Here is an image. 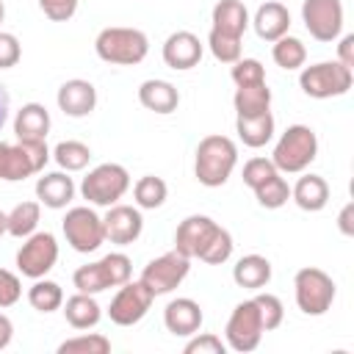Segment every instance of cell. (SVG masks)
Instances as JSON below:
<instances>
[{"label":"cell","mask_w":354,"mask_h":354,"mask_svg":"<svg viewBox=\"0 0 354 354\" xmlns=\"http://www.w3.org/2000/svg\"><path fill=\"white\" fill-rule=\"evenodd\" d=\"M238 163V147L232 138L213 133L205 136L196 147V158H194V174L202 185L207 188H218L230 180L232 169Z\"/></svg>","instance_id":"1"},{"label":"cell","mask_w":354,"mask_h":354,"mask_svg":"<svg viewBox=\"0 0 354 354\" xmlns=\"http://www.w3.org/2000/svg\"><path fill=\"white\" fill-rule=\"evenodd\" d=\"M94 50L105 64H119V66H136L147 58L149 53V39L138 28H124V25H111L102 28L94 39Z\"/></svg>","instance_id":"2"},{"label":"cell","mask_w":354,"mask_h":354,"mask_svg":"<svg viewBox=\"0 0 354 354\" xmlns=\"http://www.w3.org/2000/svg\"><path fill=\"white\" fill-rule=\"evenodd\" d=\"M318 155V136L313 127L307 124H290L279 141L274 144V152H271V163L277 166V171H285V174H299L304 171Z\"/></svg>","instance_id":"3"},{"label":"cell","mask_w":354,"mask_h":354,"mask_svg":"<svg viewBox=\"0 0 354 354\" xmlns=\"http://www.w3.org/2000/svg\"><path fill=\"white\" fill-rule=\"evenodd\" d=\"M47 160H50L47 141H17V144L0 141V180L6 183H19L30 174L44 171Z\"/></svg>","instance_id":"4"},{"label":"cell","mask_w":354,"mask_h":354,"mask_svg":"<svg viewBox=\"0 0 354 354\" xmlns=\"http://www.w3.org/2000/svg\"><path fill=\"white\" fill-rule=\"evenodd\" d=\"M293 293H296V304L304 315H324L332 307L337 288L326 271H321L315 266H304L293 277Z\"/></svg>","instance_id":"5"},{"label":"cell","mask_w":354,"mask_h":354,"mask_svg":"<svg viewBox=\"0 0 354 354\" xmlns=\"http://www.w3.org/2000/svg\"><path fill=\"white\" fill-rule=\"evenodd\" d=\"M351 83H354V69L343 66L340 61H321V64L304 66L299 75L301 91L313 100L340 97L351 88Z\"/></svg>","instance_id":"6"},{"label":"cell","mask_w":354,"mask_h":354,"mask_svg":"<svg viewBox=\"0 0 354 354\" xmlns=\"http://www.w3.org/2000/svg\"><path fill=\"white\" fill-rule=\"evenodd\" d=\"M127 188H130V174L119 163H100L80 183L83 199L91 205H100V207L116 205L127 194Z\"/></svg>","instance_id":"7"},{"label":"cell","mask_w":354,"mask_h":354,"mask_svg":"<svg viewBox=\"0 0 354 354\" xmlns=\"http://www.w3.org/2000/svg\"><path fill=\"white\" fill-rule=\"evenodd\" d=\"M263 332L266 329H263L257 304H254V299H246V301L235 304V310L230 313L227 326H224V343H227V348H232L238 354H249L260 346Z\"/></svg>","instance_id":"8"},{"label":"cell","mask_w":354,"mask_h":354,"mask_svg":"<svg viewBox=\"0 0 354 354\" xmlns=\"http://www.w3.org/2000/svg\"><path fill=\"white\" fill-rule=\"evenodd\" d=\"M64 238L66 243L80 252V254H88V252H97L102 243H105V232H102V218L88 207V205H77V207H69L64 221Z\"/></svg>","instance_id":"9"},{"label":"cell","mask_w":354,"mask_h":354,"mask_svg":"<svg viewBox=\"0 0 354 354\" xmlns=\"http://www.w3.org/2000/svg\"><path fill=\"white\" fill-rule=\"evenodd\" d=\"M191 271V257L180 254L177 249L149 260L141 271V282L147 285V290L152 296H163V293H171Z\"/></svg>","instance_id":"10"},{"label":"cell","mask_w":354,"mask_h":354,"mask_svg":"<svg viewBox=\"0 0 354 354\" xmlns=\"http://www.w3.org/2000/svg\"><path fill=\"white\" fill-rule=\"evenodd\" d=\"M58 260V241L53 232H33L17 252V268L28 279L47 277Z\"/></svg>","instance_id":"11"},{"label":"cell","mask_w":354,"mask_h":354,"mask_svg":"<svg viewBox=\"0 0 354 354\" xmlns=\"http://www.w3.org/2000/svg\"><path fill=\"white\" fill-rule=\"evenodd\" d=\"M301 22L315 41H335L343 30V3L340 0H304Z\"/></svg>","instance_id":"12"},{"label":"cell","mask_w":354,"mask_h":354,"mask_svg":"<svg viewBox=\"0 0 354 354\" xmlns=\"http://www.w3.org/2000/svg\"><path fill=\"white\" fill-rule=\"evenodd\" d=\"M152 299H155V296L147 290V285H144L141 279H136V282L127 279L124 285H119L116 296L111 299L108 318H111L116 326H133V324H138V321L149 313Z\"/></svg>","instance_id":"13"},{"label":"cell","mask_w":354,"mask_h":354,"mask_svg":"<svg viewBox=\"0 0 354 354\" xmlns=\"http://www.w3.org/2000/svg\"><path fill=\"white\" fill-rule=\"evenodd\" d=\"M102 232H105V241L116 243V246H130L141 238L144 232V218H141V210L133 207V205H111L108 213L102 216Z\"/></svg>","instance_id":"14"},{"label":"cell","mask_w":354,"mask_h":354,"mask_svg":"<svg viewBox=\"0 0 354 354\" xmlns=\"http://www.w3.org/2000/svg\"><path fill=\"white\" fill-rule=\"evenodd\" d=\"M218 224L210 216H188L180 221L177 232H174V249L185 257H202V252L207 249V243L213 241Z\"/></svg>","instance_id":"15"},{"label":"cell","mask_w":354,"mask_h":354,"mask_svg":"<svg viewBox=\"0 0 354 354\" xmlns=\"http://www.w3.org/2000/svg\"><path fill=\"white\" fill-rule=\"evenodd\" d=\"M202 53H205V44L191 30H174L163 41V64L169 69H177V72L194 69L202 61Z\"/></svg>","instance_id":"16"},{"label":"cell","mask_w":354,"mask_h":354,"mask_svg":"<svg viewBox=\"0 0 354 354\" xmlns=\"http://www.w3.org/2000/svg\"><path fill=\"white\" fill-rule=\"evenodd\" d=\"M55 100H58V108L66 116L83 119V116H88L97 108V88L88 80H83V77H72V80L61 83Z\"/></svg>","instance_id":"17"},{"label":"cell","mask_w":354,"mask_h":354,"mask_svg":"<svg viewBox=\"0 0 354 354\" xmlns=\"http://www.w3.org/2000/svg\"><path fill=\"white\" fill-rule=\"evenodd\" d=\"M205 315H202V307L188 299V296H180V299H171L163 310V324L166 329L174 335V337H191L199 332Z\"/></svg>","instance_id":"18"},{"label":"cell","mask_w":354,"mask_h":354,"mask_svg":"<svg viewBox=\"0 0 354 354\" xmlns=\"http://www.w3.org/2000/svg\"><path fill=\"white\" fill-rule=\"evenodd\" d=\"M36 199L50 210H61L75 199V180L69 171H47L36 180Z\"/></svg>","instance_id":"19"},{"label":"cell","mask_w":354,"mask_h":354,"mask_svg":"<svg viewBox=\"0 0 354 354\" xmlns=\"http://www.w3.org/2000/svg\"><path fill=\"white\" fill-rule=\"evenodd\" d=\"M50 133V111L41 102H25L14 116L17 141H47Z\"/></svg>","instance_id":"20"},{"label":"cell","mask_w":354,"mask_h":354,"mask_svg":"<svg viewBox=\"0 0 354 354\" xmlns=\"http://www.w3.org/2000/svg\"><path fill=\"white\" fill-rule=\"evenodd\" d=\"M249 22L254 25V33L263 41H277L290 30V11L282 3L268 0L254 11V19H249Z\"/></svg>","instance_id":"21"},{"label":"cell","mask_w":354,"mask_h":354,"mask_svg":"<svg viewBox=\"0 0 354 354\" xmlns=\"http://www.w3.org/2000/svg\"><path fill=\"white\" fill-rule=\"evenodd\" d=\"M138 102L152 113H171L180 105V91L169 80H144L138 86Z\"/></svg>","instance_id":"22"},{"label":"cell","mask_w":354,"mask_h":354,"mask_svg":"<svg viewBox=\"0 0 354 354\" xmlns=\"http://www.w3.org/2000/svg\"><path fill=\"white\" fill-rule=\"evenodd\" d=\"M290 199L307 210V213H318L326 207L329 202V183L321 174H304L299 177V183L290 188Z\"/></svg>","instance_id":"23"},{"label":"cell","mask_w":354,"mask_h":354,"mask_svg":"<svg viewBox=\"0 0 354 354\" xmlns=\"http://www.w3.org/2000/svg\"><path fill=\"white\" fill-rule=\"evenodd\" d=\"M232 279L238 288L246 290H263L271 282V263L263 254H243L232 266Z\"/></svg>","instance_id":"24"},{"label":"cell","mask_w":354,"mask_h":354,"mask_svg":"<svg viewBox=\"0 0 354 354\" xmlns=\"http://www.w3.org/2000/svg\"><path fill=\"white\" fill-rule=\"evenodd\" d=\"M61 307H64V318L72 329H91L102 318V307L97 304V299L91 293H75Z\"/></svg>","instance_id":"25"},{"label":"cell","mask_w":354,"mask_h":354,"mask_svg":"<svg viewBox=\"0 0 354 354\" xmlns=\"http://www.w3.org/2000/svg\"><path fill=\"white\" fill-rule=\"evenodd\" d=\"M235 133L252 149L266 147L274 138V116H271V111H263L257 116H238L235 119Z\"/></svg>","instance_id":"26"},{"label":"cell","mask_w":354,"mask_h":354,"mask_svg":"<svg viewBox=\"0 0 354 354\" xmlns=\"http://www.w3.org/2000/svg\"><path fill=\"white\" fill-rule=\"evenodd\" d=\"M213 28L230 36H243L249 28V11L241 0H218L213 6Z\"/></svg>","instance_id":"27"},{"label":"cell","mask_w":354,"mask_h":354,"mask_svg":"<svg viewBox=\"0 0 354 354\" xmlns=\"http://www.w3.org/2000/svg\"><path fill=\"white\" fill-rule=\"evenodd\" d=\"M235 113L238 116H257L271 108V88L266 83H252V86H238L232 97Z\"/></svg>","instance_id":"28"},{"label":"cell","mask_w":354,"mask_h":354,"mask_svg":"<svg viewBox=\"0 0 354 354\" xmlns=\"http://www.w3.org/2000/svg\"><path fill=\"white\" fill-rule=\"evenodd\" d=\"M39 218H41L39 202H19L11 213H6V232L14 238H28L36 232Z\"/></svg>","instance_id":"29"},{"label":"cell","mask_w":354,"mask_h":354,"mask_svg":"<svg viewBox=\"0 0 354 354\" xmlns=\"http://www.w3.org/2000/svg\"><path fill=\"white\" fill-rule=\"evenodd\" d=\"M271 44H274V47H271V58H274V64H277L279 69L293 72V69H301V66H304V61H307V47H304L301 39L285 33L282 39H277V41H271Z\"/></svg>","instance_id":"30"},{"label":"cell","mask_w":354,"mask_h":354,"mask_svg":"<svg viewBox=\"0 0 354 354\" xmlns=\"http://www.w3.org/2000/svg\"><path fill=\"white\" fill-rule=\"evenodd\" d=\"M28 301H30V307L39 310V313H55V310H61V304H64V290H61L58 282L39 277V279H33V285L28 288Z\"/></svg>","instance_id":"31"},{"label":"cell","mask_w":354,"mask_h":354,"mask_svg":"<svg viewBox=\"0 0 354 354\" xmlns=\"http://www.w3.org/2000/svg\"><path fill=\"white\" fill-rule=\"evenodd\" d=\"M166 196H169V185H166L160 177H155V174H144V177H138L136 185H133V199H136V205H138L141 210H155V207H160V205L166 202Z\"/></svg>","instance_id":"32"},{"label":"cell","mask_w":354,"mask_h":354,"mask_svg":"<svg viewBox=\"0 0 354 354\" xmlns=\"http://www.w3.org/2000/svg\"><path fill=\"white\" fill-rule=\"evenodd\" d=\"M50 155L55 158V163L61 166V171H80V169H86L88 160H91V149H88L83 141H75V138L58 141Z\"/></svg>","instance_id":"33"},{"label":"cell","mask_w":354,"mask_h":354,"mask_svg":"<svg viewBox=\"0 0 354 354\" xmlns=\"http://www.w3.org/2000/svg\"><path fill=\"white\" fill-rule=\"evenodd\" d=\"M254 199H257V205H260V207L277 210V207H282V205L290 199V185H288V180L277 171V174H274V177H268L260 188H254Z\"/></svg>","instance_id":"34"},{"label":"cell","mask_w":354,"mask_h":354,"mask_svg":"<svg viewBox=\"0 0 354 354\" xmlns=\"http://www.w3.org/2000/svg\"><path fill=\"white\" fill-rule=\"evenodd\" d=\"M72 282H75L77 293H91V296H97V293H102V290L111 288V285H108V277H105V268H102L100 260L80 266V268L72 274Z\"/></svg>","instance_id":"35"},{"label":"cell","mask_w":354,"mask_h":354,"mask_svg":"<svg viewBox=\"0 0 354 354\" xmlns=\"http://www.w3.org/2000/svg\"><path fill=\"white\" fill-rule=\"evenodd\" d=\"M108 351H111V340L100 332L77 335L58 346V354H108Z\"/></svg>","instance_id":"36"},{"label":"cell","mask_w":354,"mask_h":354,"mask_svg":"<svg viewBox=\"0 0 354 354\" xmlns=\"http://www.w3.org/2000/svg\"><path fill=\"white\" fill-rule=\"evenodd\" d=\"M207 47H210L213 58L221 61V64H235L241 58V36H230V33H221V30L210 28Z\"/></svg>","instance_id":"37"},{"label":"cell","mask_w":354,"mask_h":354,"mask_svg":"<svg viewBox=\"0 0 354 354\" xmlns=\"http://www.w3.org/2000/svg\"><path fill=\"white\" fill-rule=\"evenodd\" d=\"M100 263H102V268H105V277H108V285H111V288L124 285V282L130 279V274H133V260H130L124 252H111V254H105Z\"/></svg>","instance_id":"38"},{"label":"cell","mask_w":354,"mask_h":354,"mask_svg":"<svg viewBox=\"0 0 354 354\" xmlns=\"http://www.w3.org/2000/svg\"><path fill=\"white\" fill-rule=\"evenodd\" d=\"M254 304H257V313H260V321H263V329L266 332H271V329H277L282 324L285 307H282L279 296H274V293H257L254 296Z\"/></svg>","instance_id":"39"},{"label":"cell","mask_w":354,"mask_h":354,"mask_svg":"<svg viewBox=\"0 0 354 354\" xmlns=\"http://www.w3.org/2000/svg\"><path fill=\"white\" fill-rule=\"evenodd\" d=\"M230 254H232V235L224 227H218L216 235H213V241L207 243V249L202 252L199 260L207 263V266H221V263L230 260Z\"/></svg>","instance_id":"40"},{"label":"cell","mask_w":354,"mask_h":354,"mask_svg":"<svg viewBox=\"0 0 354 354\" xmlns=\"http://www.w3.org/2000/svg\"><path fill=\"white\" fill-rule=\"evenodd\" d=\"M274 174H277V166L271 163V158H249L243 163V185H249L252 191L260 188Z\"/></svg>","instance_id":"41"},{"label":"cell","mask_w":354,"mask_h":354,"mask_svg":"<svg viewBox=\"0 0 354 354\" xmlns=\"http://www.w3.org/2000/svg\"><path fill=\"white\" fill-rule=\"evenodd\" d=\"M232 80L235 86H252V83H266V69L257 58H238L232 64Z\"/></svg>","instance_id":"42"},{"label":"cell","mask_w":354,"mask_h":354,"mask_svg":"<svg viewBox=\"0 0 354 354\" xmlns=\"http://www.w3.org/2000/svg\"><path fill=\"white\" fill-rule=\"evenodd\" d=\"M185 354H224L227 351V343L218 337V335H213V332H196V335H191V340L185 343V348H183Z\"/></svg>","instance_id":"43"},{"label":"cell","mask_w":354,"mask_h":354,"mask_svg":"<svg viewBox=\"0 0 354 354\" xmlns=\"http://www.w3.org/2000/svg\"><path fill=\"white\" fill-rule=\"evenodd\" d=\"M19 296H22V282H19V277H17L14 271H8V268H0V310L17 304Z\"/></svg>","instance_id":"44"},{"label":"cell","mask_w":354,"mask_h":354,"mask_svg":"<svg viewBox=\"0 0 354 354\" xmlns=\"http://www.w3.org/2000/svg\"><path fill=\"white\" fill-rule=\"evenodd\" d=\"M22 58V47H19V39L8 30H0V69H11L17 66Z\"/></svg>","instance_id":"45"},{"label":"cell","mask_w":354,"mask_h":354,"mask_svg":"<svg viewBox=\"0 0 354 354\" xmlns=\"http://www.w3.org/2000/svg\"><path fill=\"white\" fill-rule=\"evenodd\" d=\"M39 8L53 22H66L77 11V0H39Z\"/></svg>","instance_id":"46"},{"label":"cell","mask_w":354,"mask_h":354,"mask_svg":"<svg viewBox=\"0 0 354 354\" xmlns=\"http://www.w3.org/2000/svg\"><path fill=\"white\" fill-rule=\"evenodd\" d=\"M337 61L348 69H354V33H346L337 44Z\"/></svg>","instance_id":"47"},{"label":"cell","mask_w":354,"mask_h":354,"mask_svg":"<svg viewBox=\"0 0 354 354\" xmlns=\"http://www.w3.org/2000/svg\"><path fill=\"white\" fill-rule=\"evenodd\" d=\"M351 216H354V205L348 202V205L340 210V216H337V227H340V232H343V235H354V224H351Z\"/></svg>","instance_id":"48"},{"label":"cell","mask_w":354,"mask_h":354,"mask_svg":"<svg viewBox=\"0 0 354 354\" xmlns=\"http://www.w3.org/2000/svg\"><path fill=\"white\" fill-rule=\"evenodd\" d=\"M11 337H14V324H11V318H8V315H3V313H0V351L11 343Z\"/></svg>","instance_id":"49"},{"label":"cell","mask_w":354,"mask_h":354,"mask_svg":"<svg viewBox=\"0 0 354 354\" xmlns=\"http://www.w3.org/2000/svg\"><path fill=\"white\" fill-rule=\"evenodd\" d=\"M8 111H11V97H8V91H6V86L0 83V130H3V124H6V119H8Z\"/></svg>","instance_id":"50"},{"label":"cell","mask_w":354,"mask_h":354,"mask_svg":"<svg viewBox=\"0 0 354 354\" xmlns=\"http://www.w3.org/2000/svg\"><path fill=\"white\" fill-rule=\"evenodd\" d=\"M0 235H6V213L0 210Z\"/></svg>","instance_id":"51"},{"label":"cell","mask_w":354,"mask_h":354,"mask_svg":"<svg viewBox=\"0 0 354 354\" xmlns=\"http://www.w3.org/2000/svg\"><path fill=\"white\" fill-rule=\"evenodd\" d=\"M3 19H6V3L0 0V25H3Z\"/></svg>","instance_id":"52"}]
</instances>
